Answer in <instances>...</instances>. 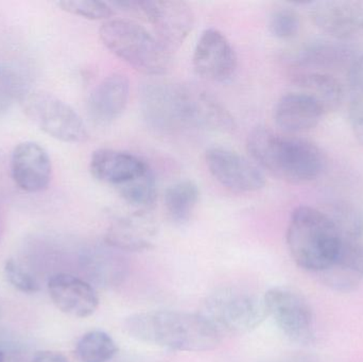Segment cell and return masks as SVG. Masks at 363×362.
I'll return each instance as SVG.
<instances>
[{
	"label": "cell",
	"instance_id": "6da1fadb",
	"mask_svg": "<svg viewBox=\"0 0 363 362\" xmlns=\"http://www.w3.org/2000/svg\"><path fill=\"white\" fill-rule=\"evenodd\" d=\"M123 329L138 341L179 352H206L221 341L217 329L200 314L172 310L131 315Z\"/></svg>",
	"mask_w": 363,
	"mask_h": 362
},
{
	"label": "cell",
	"instance_id": "7a4b0ae2",
	"mask_svg": "<svg viewBox=\"0 0 363 362\" xmlns=\"http://www.w3.org/2000/svg\"><path fill=\"white\" fill-rule=\"evenodd\" d=\"M247 149L260 167L294 184L313 182L325 169V155L313 142L267 128H256L249 134Z\"/></svg>",
	"mask_w": 363,
	"mask_h": 362
},
{
	"label": "cell",
	"instance_id": "3957f363",
	"mask_svg": "<svg viewBox=\"0 0 363 362\" xmlns=\"http://www.w3.org/2000/svg\"><path fill=\"white\" fill-rule=\"evenodd\" d=\"M342 235L330 215L298 206L290 217L287 246L294 263L313 273H321L336 259Z\"/></svg>",
	"mask_w": 363,
	"mask_h": 362
},
{
	"label": "cell",
	"instance_id": "277c9868",
	"mask_svg": "<svg viewBox=\"0 0 363 362\" xmlns=\"http://www.w3.org/2000/svg\"><path fill=\"white\" fill-rule=\"evenodd\" d=\"M99 36L113 55L143 74L161 76L172 65V52L136 21L108 19L100 27Z\"/></svg>",
	"mask_w": 363,
	"mask_h": 362
},
{
	"label": "cell",
	"instance_id": "5b68a950",
	"mask_svg": "<svg viewBox=\"0 0 363 362\" xmlns=\"http://www.w3.org/2000/svg\"><path fill=\"white\" fill-rule=\"evenodd\" d=\"M200 315L220 335L250 333L268 317L264 298L235 288H221L209 295Z\"/></svg>",
	"mask_w": 363,
	"mask_h": 362
},
{
	"label": "cell",
	"instance_id": "8992f818",
	"mask_svg": "<svg viewBox=\"0 0 363 362\" xmlns=\"http://www.w3.org/2000/svg\"><path fill=\"white\" fill-rule=\"evenodd\" d=\"M191 87L152 81L140 89V104L147 125L162 133L190 127Z\"/></svg>",
	"mask_w": 363,
	"mask_h": 362
},
{
	"label": "cell",
	"instance_id": "52a82bcc",
	"mask_svg": "<svg viewBox=\"0 0 363 362\" xmlns=\"http://www.w3.org/2000/svg\"><path fill=\"white\" fill-rule=\"evenodd\" d=\"M21 103L26 116L47 135L68 144H82L89 140V130L80 115L52 94L31 91Z\"/></svg>",
	"mask_w": 363,
	"mask_h": 362
},
{
	"label": "cell",
	"instance_id": "ba28073f",
	"mask_svg": "<svg viewBox=\"0 0 363 362\" xmlns=\"http://www.w3.org/2000/svg\"><path fill=\"white\" fill-rule=\"evenodd\" d=\"M110 4L121 10L142 14L152 27L155 38L170 52L180 48L194 28V11L180 0H128Z\"/></svg>",
	"mask_w": 363,
	"mask_h": 362
},
{
	"label": "cell",
	"instance_id": "9c48e42d",
	"mask_svg": "<svg viewBox=\"0 0 363 362\" xmlns=\"http://www.w3.org/2000/svg\"><path fill=\"white\" fill-rule=\"evenodd\" d=\"M268 316L294 344L309 346L315 341L313 308L300 293L288 287H273L264 297Z\"/></svg>",
	"mask_w": 363,
	"mask_h": 362
},
{
	"label": "cell",
	"instance_id": "30bf717a",
	"mask_svg": "<svg viewBox=\"0 0 363 362\" xmlns=\"http://www.w3.org/2000/svg\"><path fill=\"white\" fill-rule=\"evenodd\" d=\"M205 162L215 180L235 193H254L266 185L260 168L234 151L219 147L208 149Z\"/></svg>",
	"mask_w": 363,
	"mask_h": 362
},
{
	"label": "cell",
	"instance_id": "8fae6325",
	"mask_svg": "<svg viewBox=\"0 0 363 362\" xmlns=\"http://www.w3.org/2000/svg\"><path fill=\"white\" fill-rule=\"evenodd\" d=\"M311 19L330 38L352 42L363 38V0L309 2Z\"/></svg>",
	"mask_w": 363,
	"mask_h": 362
},
{
	"label": "cell",
	"instance_id": "7c38bea8",
	"mask_svg": "<svg viewBox=\"0 0 363 362\" xmlns=\"http://www.w3.org/2000/svg\"><path fill=\"white\" fill-rule=\"evenodd\" d=\"M192 65L199 76L213 82H226L236 72V52L225 35L215 28L204 30L196 43Z\"/></svg>",
	"mask_w": 363,
	"mask_h": 362
},
{
	"label": "cell",
	"instance_id": "4fadbf2b",
	"mask_svg": "<svg viewBox=\"0 0 363 362\" xmlns=\"http://www.w3.org/2000/svg\"><path fill=\"white\" fill-rule=\"evenodd\" d=\"M10 168L13 182L28 193L46 191L52 178L50 157L46 149L35 142H23L15 147Z\"/></svg>",
	"mask_w": 363,
	"mask_h": 362
},
{
	"label": "cell",
	"instance_id": "5bb4252c",
	"mask_svg": "<svg viewBox=\"0 0 363 362\" xmlns=\"http://www.w3.org/2000/svg\"><path fill=\"white\" fill-rule=\"evenodd\" d=\"M48 290L57 310L74 318L91 317L99 306V298L94 287L72 274L53 276L49 280Z\"/></svg>",
	"mask_w": 363,
	"mask_h": 362
},
{
	"label": "cell",
	"instance_id": "9a60e30c",
	"mask_svg": "<svg viewBox=\"0 0 363 362\" xmlns=\"http://www.w3.org/2000/svg\"><path fill=\"white\" fill-rule=\"evenodd\" d=\"M350 42L315 40L303 46L290 57V72H323L351 65L360 53Z\"/></svg>",
	"mask_w": 363,
	"mask_h": 362
},
{
	"label": "cell",
	"instance_id": "2e32d148",
	"mask_svg": "<svg viewBox=\"0 0 363 362\" xmlns=\"http://www.w3.org/2000/svg\"><path fill=\"white\" fill-rule=\"evenodd\" d=\"M149 168L136 155L114 149H98L89 161V171L96 180L116 187L143 176Z\"/></svg>",
	"mask_w": 363,
	"mask_h": 362
},
{
	"label": "cell",
	"instance_id": "e0dca14e",
	"mask_svg": "<svg viewBox=\"0 0 363 362\" xmlns=\"http://www.w3.org/2000/svg\"><path fill=\"white\" fill-rule=\"evenodd\" d=\"M157 234V225L149 212L136 210L111 223L106 242L116 250L144 251L153 247Z\"/></svg>",
	"mask_w": 363,
	"mask_h": 362
},
{
	"label": "cell",
	"instance_id": "ac0fdd59",
	"mask_svg": "<svg viewBox=\"0 0 363 362\" xmlns=\"http://www.w3.org/2000/svg\"><path fill=\"white\" fill-rule=\"evenodd\" d=\"M129 93L127 77L121 74L106 77L89 96L87 110L91 120L99 125H111L127 108Z\"/></svg>",
	"mask_w": 363,
	"mask_h": 362
},
{
	"label": "cell",
	"instance_id": "d6986e66",
	"mask_svg": "<svg viewBox=\"0 0 363 362\" xmlns=\"http://www.w3.org/2000/svg\"><path fill=\"white\" fill-rule=\"evenodd\" d=\"M319 102L307 94L298 91L283 96L274 108L277 127L288 134L302 133L319 125L325 115Z\"/></svg>",
	"mask_w": 363,
	"mask_h": 362
},
{
	"label": "cell",
	"instance_id": "ffe728a7",
	"mask_svg": "<svg viewBox=\"0 0 363 362\" xmlns=\"http://www.w3.org/2000/svg\"><path fill=\"white\" fill-rule=\"evenodd\" d=\"M319 276L324 284L334 290H355L363 282V249L342 237L336 259Z\"/></svg>",
	"mask_w": 363,
	"mask_h": 362
},
{
	"label": "cell",
	"instance_id": "44dd1931",
	"mask_svg": "<svg viewBox=\"0 0 363 362\" xmlns=\"http://www.w3.org/2000/svg\"><path fill=\"white\" fill-rule=\"evenodd\" d=\"M292 82L302 93L319 102L326 114L336 111L343 100L342 85L332 74L324 72H290Z\"/></svg>",
	"mask_w": 363,
	"mask_h": 362
},
{
	"label": "cell",
	"instance_id": "7402d4cb",
	"mask_svg": "<svg viewBox=\"0 0 363 362\" xmlns=\"http://www.w3.org/2000/svg\"><path fill=\"white\" fill-rule=\"evenodd\" d=\"M199 196L200 191L194 181H180L168 187L165 206L170 219L177 225L187 223L198 203Z\"/></svg>",
	"mask_w": 363,
	"mask_h": 362
},
{
	"label": "cell",
	"instance_id": "603a6c76",
	"mask_svg": "<svg viewBox=\"0 0 363 362\" xmlns=\"http://www.w3.org/2000/svg\"><path fill=\"white\" fill-rule=\"evenodd\" d=\"M25 72L12 62L0 60V117L6 114L16 100L30 93Z\"/></svg>",
	"mask_w": 363,
	"mask_h": 362
},
{
	"label": "cell",
	"instance_id": "cb8c5ba5",
	"mask_svg": "<svg viewBox=\"0 0 363 362\" xmlns=\"http://www.w3.org/2000/svg\"><path fill=\"white\" fill-rule=\"evenodd\" d=\"M349 121L356 140L363 146V53L349 66Z\"/></svg>",
	"mask_w": 363,
	"mask_h": 362
},
{
	"label": "cell",
	"instance_id": "d4e9b609",
	"mask_svg": "<svg viewBox=\"0 0 363 362\" xmlns=\"http://www.w3.org/2000/svg\"><path fill=\"white\" fill-rule=\"evenodd\" d=\"M125 203L138 212H149L155 206L157 189L155 174L149 168L143 176L117 187Z\"/></svg>",
	"mask_w": 363,
	"mask_h": 362
},
{
	"label": "cell",
	"instance_id": "484cf974",
	"mask_svg": "<svg viewBox=\"0 0 363 362\" xmlns=\"http://www.w3.org/2000/svg\"><path fill=\"white\" fill-rule=\"evenodd\" d=\"M118 352L115 340L104 331H91L77 342V359L80 362H108Z\"/></svg>",
	"mask_w": 363,
	"mask_h": 362
},
{
	"label": "cell",
	"instance_id": "4316f807",
	"mask_svg": "<svg viewBox=\"0 0 363 362\" xmlns=\"http://www.w3.org/2000/svg\"><path fill=\"white\" fill-rule=\"evenodd\" d=\"M332 217L343 239L363 249V210L349 204H339Z\"/></svg>",
	"mask_w": 363,
	"mask_h": 362
},
{
	"label": "cell",
	"instance_id": "83f0119b",
	"mask_svg": "<svg viewBox=\"0 0 363 362\" xmlns=\"http://www.w3.org/2000/svg\"><path fill=\"white\" fill-rule=\"evenodd\" d=\"M57 6L69 14L91 21H108L115 13L110 2L99 0H61L57 2Z\"/></svg>",
	"mask_w": 363,
	"mask_h": 362
},
{
	"label": "cell",
	"instance_id": "f1b7e54d",
	"mask_svg": "<svg viewBox=\"0 0 363 362\" xmlns=\"http://www.w3.org/2000/svg\"><path fill=\"white\" fill-rule=\"evenodd\" d=\"M268 25L269 30L274 38L290 40L296 38L300 31V15L292 9H279L271 14Z\"/></svg>",
	"mask_w": 363,
	"mask_h": 362
},
{
	"label": "cell",
	"instance_id": "f546056e",
	"mask_svg": "<svg viewBox=\"0 0 363 362\" xmlns=\"http://www.w3.org/2000/svg\"><path fill=\"white\" fill-rule=\"evenodd\" d=\"M4 271L6 281L17 290L29 295L40 291V283L18 261L9 259L4 264Z\"/></svg>",
	"mask_w": 363,
	"mask_h": 362
},
{
	"label": "cell",
	"instance_id": "4dcf8cb0",
	"mask_svg": "<svg viewBox=\"0 0 363 362\" xmlns=\"http://www.w3.org/2000/svg\"><path fill=\"white\" fill-rule=\"evenodd\" d=\"M85 261L87 264V270L91 272L93 278H97L98 281L104 282V280L111 281L116 278L118 269H115V266L117 265L114 263V259L116 256L110 252H104V250H100V252H93L85 257Z\"/></svg>",
	"mask_w": 363,
	"mask_h": 362
},
{
	"label": "cell",
	"instance_id": "1f68e13d",
	"mask_svg": "<svg viewBox=\"0 0 363 362\" xmlns=\"http://www.w3.org/2000/svg\"><path fill=\"white\" fill-rule=\"evenodd\" d=\"M31 362H69L63 355L55 352H40L32 358Z\"/></svg>",
	"mask_w": 363,
	"mask_h": 362
},
{
	"label": "cell",
	"instance_id": "d6a6232c",
	"mask_svg": "<svg viewBox=\"0 0 363 362\" xmlns=\"http://www.w3.org/2000/svg\"><path fill=\"white\" fill-rule=\"evenodd\" d=\"M275 362H315L311 357L307 356H294L289 357V358L283 359V361H279Z\"/></svg>",
	"mask_w": 363,
	"mask_h": 362
},
{
	"label": "cell",
	"instance_id": "836d02e7",
	"mask_svg": "<svg viewBox=\"0 0 363 362\" xmlns=\"http://www.w3.org/2000/svg\"><path fill=\"white\" fill-rule=\"evenodd\" d=\"M4 361V355H2V353L0 352V362Z\"/></svg>",
	"mask_w": 363,
	"mask_h": 362
}]
</instances>
